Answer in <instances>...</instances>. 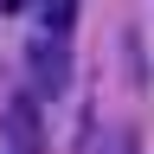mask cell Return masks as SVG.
<instances>
[{
  "label": "cell",
  "instance_id": "6da1fadb",
  "mask_svg": "<svg viewBox=\"0 0 154 154\" xmlns=\"http://www.w3.org/2000/svg\"><path fill=\"white\" fill-rule=\"evenodd\" d=\"M26 77H32V96H64L71 90V45L32 32L26 38Z\"/></svg>",
  "mask_w": 154,
  "mask_h": 154
},
{
  "label": "cell",
  "instance_id": "7a4b0ae2",
  "mask_svg": "<svg viewBox=\"0 0 154 154\" xmlns=\"http://www.w3.org/2000/svg\"><path fill=\"white\" fill-rule=\"evenodd\" d=\"M7 135H13V148H38V103H26V96H13V109H7Z\"/></svg>",
  "mask_w": 154,
  "mask_h": 154
},
{
  "label": "cell",
  "instance_id": "3957f363",
  "mask_svg": "<svg viewBox=\"0 0 154 154\" xmlns=\"http://www.w3.org/2000/svg\"><path fill=\"white\" fill-rule=\"evenodd\" d=\"M71 26H77V0H38V32L45 38H64L71 45Z\"/></svg>",
  "mask_w": 154,
  "mask_h": 154
}]
</instances>
